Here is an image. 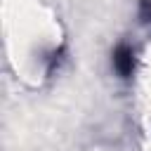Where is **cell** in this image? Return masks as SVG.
I'll list each match as a JSON object with an SVG mask.
<instances>
[{"label":"cell","mask_w":151,"mask_h":151,"mask_svg":"<svg viewBox=\"0 0 151 151\" xmlns=\"http://www.w3.org/2000/svg\"><path fill=\"white\" fill-rule=\"evenodd\" d=\"M137 17L142 24H151V0H139L137 5Z\"/></svg>","instance_id":"2"},{"label":"cell","mask_w":151,"mask_h":151,"mask_svg":"<svg viewBox=\"0 0 151 151\" xmlns=\"http://www.w3.org/2000/svg\"><path fill=\"white\" fill-rule=\"evenodd\" d=\"M111 66H113L118 78L130 80L134 76V68H137V52H134V47L127 45V42L116 45V50L111 52Z\"/></svg>","instance_id":"1"}]
</instances>
